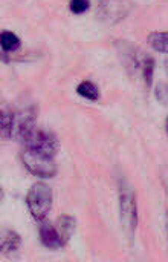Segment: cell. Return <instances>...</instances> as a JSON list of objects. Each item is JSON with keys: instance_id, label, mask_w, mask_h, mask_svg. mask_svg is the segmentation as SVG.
I'll return each mask as SVG.
<instances>
[{"instance_id": "5", "label": "cell", "mask_w": 168, "mask_h": 262, "mask_svg": "<svg viewBox=\"0 0 168 262\" xmlns=\"http://www.w3.org/2000/svg\"><path fill=\"white\" fill-rule=\"evenodd\" d=\"M40 241L44 247L54 249V250L61 249L66 244V241L61 236L60 230L57 229V226L51 224V223H44L40 226Z\"/></svg>"}, {"instance_id": "8", "label": "cell", "mask_w": 168, "mask_h": 262, "mask_svg": "<svg viewBox=\"0 0 168 262\" xmlns=\"http://www.w3.org/2000/svg\"><path fill=\"white\" fill-rule=\"evenodd\" d=\"M20 236L11 229H2V253L3 256L12 258L20 250Z\"/></svg>"}, {"instance_id": "13", "label": "cell", "mask_w": 168, "mask_h": 262, "mask_svg": "<svg viewBox=\"0 0 168 262\" xmlns=\"http://www.w3.org/2000/svg\"><path fill=\"white\" fill-rule=\"evenodd\" d=\"M77 94H78L80 97L89 100V101H97V100L100 98V89H98V86H97L93 81H90V80L81 81V83L77 86Z\"/></svg>"}, {"instance_id": "9", "label": "cell", "mask_w": 168, "mask_h": 262, "mask_svg": "<svg viewBox=\"0 0 168 262\" xmlns=\"http://www.w3.org/2000/svg\"><path fill=\"white\" fill-rule=\"evenodd\" d=\"M138 69L141 71L142 80L147 88L153 86V77H155V60L149 54H141L138 60Z\"/></svg>"}, {"instance_id": "11", "label": "cell", "mask_w": 168, "mask_h": 262, "mask_svg": "<svg viewBox=\"0 0 168 262\" xmlns=\"http://www.w3.org/2000/svg\"><path fill=\"white\" fill-rule=\"evenodd\" d=\"M0 46H2V52L3 54H11L20 49L21 41L18 38L17 34H14L12 31H2L0 32Z\"/></svg>"}, {"instance_id": "2", "label": "cell", "mask_w": 168, "mask_h": 262, "mask_svg": "<svg viewBox=\"0 0 168 262\" xmlns=\"http://www.w3.org/2000/svg\"><path fill=\"white\" fill-rule=\"evenodd\" d=\"M25 167L35 177L40 178H51L57 173V166L52 155H47L44 152H38L29 147H25L21 155Z\"/></svg>"}, {"instance_id": "16", "label": "cell", "mask_w": 168, "mask_h": 262, "mask_svg": "<svg viewBox=\"0 0 168 262\" xmlns=\"http://www.w3.org/2000/svg\"><path fill=\"white\" fill-rule=\"evenodd\" d=\"M155 95H156V100L162 104H167L168 103V84L167 83H159L155 89Z\"/></svg>"}, {"instance_id": "14", "label": "cell", "mask_w": 168, "mask_h": 262, "mask_svg": "<svg viewBox=\"0 0 168 262\" xmlns=\"http://www.w3.org/2000/svg\"><path fill=\"white\" fill-rule=\"evenodd\" d=\"M55 226H57V229L60 230V233H61V236L64 238V241L67 243L69 241V238L74 235V232H75V220L72 218V216H61L57 223H55Z\"/></svg>"}, {"instance_id": "18", "label": "cell", "mask_w": 168, "mask_h": 262, "mask_svg": "<svg viewBox=\"0 0 168 262\" xmlns=\"http://www.w3.org/2000/svg\"><path fill=\"white\" fill-rule=\"evenodd\" d=\"M165 132H167V135H168V115H167V118H165Z\"/></svg>"}, {"instance_id": "7", "label": "cell", "mask_w": 168, "mask_h": 262, "mask_svg": "<svg viewBox=\"0 0 168 262\" xmlns=\"http://www.w3.org/2000/svg\"><path fill=\"white\" fill-rule=\"evenodd\" d=\"M127 9L129 8L124 5V0H104L101 3V17L106 21H116L123 18Z\"/></svg>"}, {"instance_id": "6", "label": "cell", "mask_w": 168, "mask_h": 262, "mask_svg": "<svg viewBox=\"0 0 168 262\" xmlns=\"http://www.w3.org/2000/svg\"><path fill=\"white\" fill-rule=\"evenodd\" d=\"M35 130V114L32 109H26L23 114L17 115V126H15V137L20 141H26Z\"/></svg>"}, {"instance_id": "4", "label": "cell", "mask_w": 168, "mask_h": 262, "mask_svg": "<svg viewBox=\"0 0 168 262\" xmlns=\"http://www.w3.org/2000/svg\"><path fill=\"white\" fill-rule=\"evenodd\" d=\"M25 147H29V149H34V150H38V152H44L47 155L55 157V154L58 150V141H57L54 134L35 129L34 134L25 141Z\"/></svg>"}, {"instance_id": "17", "label": "cell", "mask_w": 168, "mask_h": 262, "mask_svg": "<svg viewBox=\"0 0 168 262\" xmlns=\"http://www.w3.org/2000/svg\"><path fill=\"white\" fill-rule=\"evenodd\" d=\"M165 232H167V241H168V213L165 215Z\"/></svg>"}, {"instance_id": "1", "label": "cell", "mask_w": 168, "mask_h": 262, "mask_svg": "<svg viewBox=\"0 0 168 262\" xmlns=\"http://www.w3.org/2000/svg\"><path fill=\"white\" fill-rule=\"evenodd\" d=\"M118 204H119V221L123 226V230L129 239L135 236L136 226H138V206L135 193L132 192L130 186L123 181L119 184L118 192Z\"/></svg>"}, {"instance_id": "3", "label": "cell", "mask_w": 168, "mask_h": 262, "mask_svg": "<svg viewBox=\"0 0 168 262\" xmlns=\"http://www.w3.org/2000/svg\"><path fill=\"white\" fill-rule=\"evenodd\" d=\"M26 204L35 220H43L52 207V190L44 183H35L26 196Z\"/></svg>"}, {"instance_id": "15", "label": "cell", "mask_w": 168, "mask_h": 262, "mask_svg": "<svg viewBox=\"0 0 168 262\" xmlns=\"http://www.w3.org/2000/svg\"><path fill=\"white\" fill-rule=\"evenodd\" d=\"M69 8H70V11H72L74 14H78V15H80V14H84V12L89 11L90 2H89V0H70Z\"/></svg>"}, {"instance_id": "12", "label": "cell", "mask_w": 168, "mask_h": 262, "mask_svg": "<svg viewBox=\"0 0 168 262\" xmlns=\"http://www.w3.org/2000/svg\"><path fill=\"white\" fill-rule=\"evenodd\" d=\"M150 48L161 54H168V31H156L152 32L147 38Z\"/></svg>"}, {"instance_id": "19", "label": "cell", "mask_w": 168, "mask_h": 262, "mask_svg": "<svg viewBox=\"0 0 168 262\" xmlns=\"http://www.w3.org/2000/svg\"><path fill=\"white\" fill-rule=\"evenodd\" d=\"M164 68H165V72H167V75H168V60H165V63H164Z\"/></svg>"}, {"instance_id": "10", "label": "cell", "mask_w": 168, "mask_h": 262, "mask_svg": "<svg viewBox=\"0 0 168 262\" xmlns=\"http://www.w3.org/2000/svg\"><path fill=\"white\" fill-rule=\"evenodd\" d=\"M15 126H17V115L14 114V111L3 107L2 109V137L5 140L15 137Z\"/></svg>"}]
</instances>
